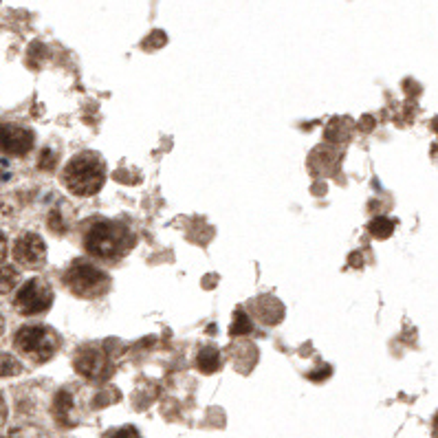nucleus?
I'll use <instances>...</instances> for the list:
<instances>
[{
	"instance_id": "f257e3e1",
	"label": "nucleus",
	"mask_w": 438,
	"mask_h": 438,
	"mask_svg": "<svg viewBox=\"0 0 438 438\" xmlns=\"http://www.w3.org/2000/svg\"><path fill=\"white\" fill-rule=\"evenodd\" d=\"M135 245V236L124 223L93 220L84 234V249L97 260H117Z\"/></svg>"
},
{
	"instance_id": "f03ea898",
	"label": "nucleus",
	"mask_w": 438,
	"mask_h": 438,
	"mask_svg": "<svg viewBox=\"0 0 438 438\" xmlns=\"http://www.w3.org/2000/svg\"><path fill=\"white\" fill-rule=\"evenodd\" d=\"M106 181V164L95 152H79L75 154L62 174V183L75 197H95L104 187Z\"/></svg>"
},
{
	"instance_id": "7ed1b4c3",
	"label": "nucleus",
	"mask_w": 438,
	"mask_h": 438,
	"mask_svg": "<svg viewBox=\"0 0 438 438\" xmlns=\"http://www.w3.org/2000/svg\"><path fill=\"white\" fill-rule=\"evenodd\" d=\"M64 284L77 298H100L108 293L110 288V278L108 273L100 267H95L93 263L86 260H75L67 271H64Z\"/></svg>"
},
{
	"instance_id": "20e7f679",
	"label": "nucleus",
	"mask_w": 438,
	"mask_h": 438,
	"mask_svg": "<svg viewBox=\"0 0 438 438\" xmlns=\"http://www.w3.org/2000/svg\"><path fill=\"white\" fill-rule=\"evenodd\" d=\"M13 346L18 352H22L27 359L44 364L58 352L60 337L53 328L34 324V326H22L13 337Z\"/></svg>"
},
{
	"instance_id": "39448f33",
	"label": "nucleus",
	"mask_w": 438,
	"mask_h": 438,
	"mask_svg": "<svg viewBox=\"0 0 438 438\" xmlns=\"http://www.w3.org/2000/svg\"><path fill=\"white\" fill-rule=\"evenodd\" d=\"M51 304H53V288L51 284L40 278H34L27 284H22L13 300V306L18 308V313L22 315H40L48 311Z\"/></svg>"
},
{
	"instance_id": "423d86ee",
	"label": "nucleus",
	"mask_w": 438,
	"mask_h": 438,
	"mask_svg": "<svg viewBox=\"0 0 438 438\" xmlns=\"http://www.w3.org/2000/svg\"><path fill=\"white\" fill-rule=\"evenodd\" d=\"M75 370L77 375H82L84 379L100 381L110 375V359L104 348L100 346H86L75 354Z\"/></svg>"
},
{
	"instance_id": "0eeeda50",
	"label": "nucleus",
	"mask_w": 438,
	"mask_h": 438,
	"mask_svg": "<svg viewBox=\"0 0 438 438\" xmlns=\"http://www.w3.org/2000/svg\"><path fill=\"white\" fill-rule=\"evenodd\" d=\"M34 148V133L18 124L0 126V152L9 157H25Z\"/></svg>"
},
{
	"instance_id": "6e6552de",
	"label": "nucleus",
	"mask_w": 438,
	"mask_h": 438,
	"mask_svg": "<svg viewBox=\"0 0 438 438\" xmlns=\"http://www.w3.org/2000/svg\"><path fill=\"white\" fill-rule=\"evenodd\" d=\"M13 258L22 267L38 269L46 263V245L38 234H22L13 245Z\"/></svg>"
},
{
	"instance_id": "1a4fd4ad",
	"label": "nucleus",
	"mask_w": 438,
	"mask_h": 438,
	"mask_svg": "<svg viewBox=\"0 0 438 438\" xmlns=\"http://www.w3.org/2000/svg\"><path fill=\"white\" fill-rule=\"evenodd\" d=\"M255 304V315L260 321L265 324H275L282 319V304L278 300H273L271 296L267 298H260V300H253Z\"/></svg>"
},
{
	"instance_id": "9d476101",
	"label": "nucleus",
	"mask_w": 438,
	"mask_h": 438,
	"mask_svg": "<svg viewBox=\"0 0 438 438\" xmlns=\"http://www.w3.org/2000/svg\"><path fill=\"white\" fill-rule=\"evenodd\" d=\"M197 366L201 372H205V375H212V372H216L220 368V352L218 348L214 346H205L199 357H197Z\"/></svg>"
},
{
	"instance_id": "9b49d317",
	"label": "nucleus",
	"mask_w": 438,
	"mask_h": 438,
	"mask_svg": "<svg viewBox=\"0 0 438 438\" xmlns=\"http://www.w3.org/2000/svg\"><path fill=\"white\" fill-rule=\"evenodd\" d=\"M53 412H55V418L60 420V423L64 425H73V418H71V412H73V399H71V394L69 392H60L58 397H55V408H53Z\"/></svg>"
},
{
	"instance_id": "f8f14e48",
	"label": "nucleus",
	"mask_w": 438,
	"mask_h": 438,
	"mask_svg": "<svg viewBox=\"0 0 438 438\" xmlns=\"http://www.w3.org/2000/svg\"><path fill=\"white\" fill-rule=\"evenodd\" d=\"M20 282V273L11 265H0V296L11 293V291L18 286Z\"/></svg>"
},
{
	"instance_id": "ddd939ff",
	"label": "nucleus",
	"mask_w": 438,
	"mask_h": 438,
	"mask_svg": "<svg viewBox=\"0 0 438 438\" xmlns=\"http://www.w3.org/2000/svg\"><path fill=\"white\" fill-rule=\"evenodd\" d=\"M368 232L375 238H387V236H392V232H394V223L390 218H385V216H379L375 220H370Z\"/></svg>"
},
{
	"instance_id": "4468645a",
	"label": "nucleus",
	"mask_w": 438,
	"mask_h": 438,
	"mask_svg": "<svg viewBox=\"0 0 438 438\" xmlns=\"http://www.w3.org/2000/svg\"><path fill=\"white\" fill-rule=\"evenodd\" d=\"M22 372V364L13 354L0 352V377H15Z\"/></svg>"
},
{
	"instance_id": "2eb2a0df",
	"label": "nucleus",
	"mask_w": 438,
	"mask_h": 438,
	"mask_svg": "<svg viewBox=\"0 0 438 438\" xmlns=\"http://www.w3.org/2000/svg\"><path fill=\"white\" fill-rule=\"evenodd\" d=\"M253 331V321L249 319L247 311H236L234 315V324H232V335H247Z\"/></svg>"
},
{
	"instance_id": "dca6fc26",
	"label": "nucleus",
	"mask_w": 438,
	"mask_h": 438,
	"mask_svg": "<svg viewBox=\"0 0 438 438\" xmlns=\"http://www.w3.org/2000/svg\"><path fill=\"white\" fill-rule=\"evenodd\" d=\"M55 164H58V157H55V152H53V150H42L40 161H38L40 170H53V168H55Z\"/></svg>"
},
{
	"instance_id": "f3484780",
	"label": "nucleus",
	"mask_w": 438,
	"mask_h": 438,
	"mask_svg": "<svg viewBox=\"0 0 438 438\" xmlns=\"http://www.w3.org/2000/svg\"><path fill=\"white\" fill-rule=\"evenodd\" d=\"M108 438H141V436H139V432L135 427H121L117 432H112Z\"/></svg>"
},
{
	"instance_id": "a211bd4d",
	"label": "nucleus",
	"mask_w": 438,
	"mask_h": 438,
	"mask_svg": "<svg viewBox=\"0 0 438 438\" xmlns=\"http://www.w3.org/2000/svg\"><path fill=\"white\" fill-rule=\"evenodd\" d=\"M5 255H7V236L0 232V263L5 260Z\"/></svg>"
},
{
	"instance_id": "6ab92c4d",
	"label": "nucleus",
	"mask_w": 438,
	"mask_h": 438,
	"mask_svg": "<svg viewBox=\"0 0 438 438\" xmlns=\"http://www.w3.org/2000/svg\"><path fill=\"white\" fill-rule=\"evenodd\" d=\"M5 416H7V408H5L3 399H0V423H3V420H5Z\"/></svg>"
},
{
	"instance_id": "aec40b11",
	"label": "nucleus",
	"mask_w": 438,
	"mask_h": 438,
	"mask_svg": "<svg viewBox=\"0 0 438 438\" xmlns=\"http://www.w3.org/2000/svg\"><path fill=\"white\" fill-rule=\"evenodd\" d=\"M3 333H5V317L0 315V335H3Z\"/></svg>"
},
{
	"instance_id": "412c9836",
	"label": "nucleus",
	"mask_w": 438,
	"mask_h": 438,
	"mask_svg": "<svg viewBox=\"0 0 438 438\" xmlns=\"http://www.w3.org/2000/svg\"><path fill=\"white\" fill-rule=\"evenodd\" d=\"M434 430H436V434H438V414L434 416Z\"/></svg>"
},
{
	"instance_id": "4be33fe9",
	"label": "nucleus",
	"mask_w": 438,
	"mask_h": 438,
	"mask_svg": "<svg viewBox=\"0 0 438 438\" xmlns=\"http://www.w3.org/2000/svg\"><path fill=\"white\" fill-rule=\"evenodd\" d=\"M7 438H20L18 434H11V436H7Z\"/></svg>"
}]
</instances>
